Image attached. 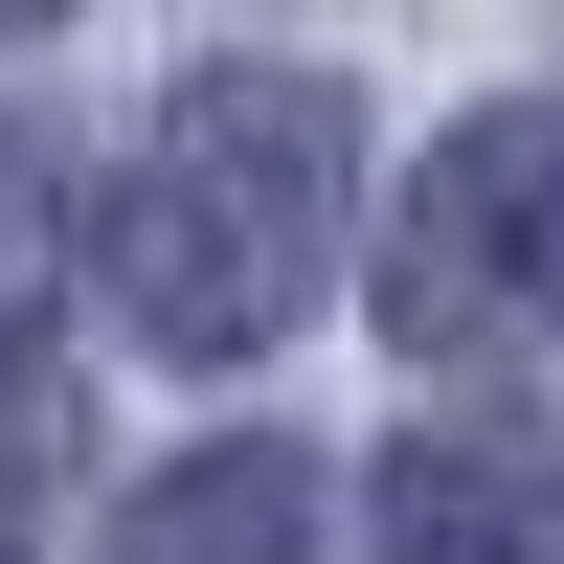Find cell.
<instances>
[{
	"label": "cell",
	"mask_w": 564,
	"mask_h": 564,
	"mask_svg": "<svg viewBox=\"0 0 564 564\" xmlns=\"http://www.w3.org/2000/svg\"><path fill=\"white\" fill-rule=\"evenodd\" d=\"M339 226H361V113L316 68H204L113 181V316L159 361H249L339 294Z\"/></svg>",
	"instance_id": "1"
},
{
	"label": "cell",
	"mask_w": 564,
	"mask_h": 564,
	"mask_svg": "<svg viewBox=\"0 0 564 564\" xmlns=\"http://www.w3.org/2000/svg\"><path fill=\"white\" fill-rule=\"evenodd\" d=\"M384 316L430 361H475V339H564V113H475V135H430V181H406V226H384Z\"/></svg>",
	"instance_id": "2"
},
{
	"label": "cell",
	"mask_w": 564,
	"mask_h": 564,
	"mask_svg": "<svg viewBox=\"0 0 564 564\" xmlns=\"http://www.w3.org/2000/svg\"><path fill=\"white\" fill-rule=\"evenodd\" d=\"M384 564H564V452L542 430H406L384 452Z\"/></svg>",
	"instance_id": "3"
},
{
	"label": "cell",
	"mask_w": 564,
	"mask_h": 564,
	"mask_svg": "<svg viewBox=\"0 0 564 564\" xmlns=\"http://www.w3.org/2000/svg\"><path fill=\"white\" fill-rule=\"evenodd\" d=\"M316 452H271V430H226V452H181L159 497L113 520V564H316Z\"/></svg>",
	"instance_id": "4"
},
{
	"label": "cell",
	"mask_w": 564,
	"mask_h": 564,
	"mask_svg": "<svg viewBox=\"0 0 564 564\" xmlns=\"http://www.w3.org/2000/svg\"><path fill=\"white\" fill-rule=\"evenodd\" d=\"M45 294H68V159H45L23 113H0V361L45 339Z\"/></svg>",
	"instance_id": "5"
},
{
	"label": "cell",
	"mask_w": 564,
	"mask_h": 564,
	"mask_svg": "<svg viewBox=\"0 0 564 564\" xmlns=\"http://www.w3.org/2000/svg\"><path fill=\"white\" fill-rule=\"evenodd\" d=\"M23 520H45V430L0 406V564H23Z\"/></svg>",
	"instance_id": "6"
},
{
	"label": "cell",
	"mask_w": 564,
	"mask_h": 564,
	"mask_svg": "<svg viewBox=\"0 0 564 564\" xmlns=\"http://www.w3.org/2000/svg\"><path fill=\"white\" fill-rule=\"evenodd\" d=\"M0 23H68V0H0Z\"/></svg>",
	"instance_id": "7"
}]
</instances>
